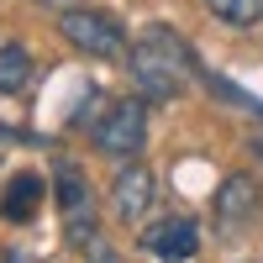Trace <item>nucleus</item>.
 I'll use <instances>...</instances> for the list:
<instances>
[{"mask_svg":"<svg viewBox=\"0 0 263 263\" xmlns=\"http://www.w3.org/2000/svg\"><path fill=\"white\" fill-rule=\"evenodd\" d=\"M195 69V53L184 37H174L168 27H147L137 42H132V79H137L142 100H174L184 95Z\"/></svg>","mask_w":263,"mask_h":263,"instance_id":"f257e3e1","label":"nucleus"},{"mask_svg":"<svg viewBox=\"0 0 263 263\" xmlns=\"http://www.w3.org/2000/svg\"><path fill=\"white\" fill-rule=\"evenodd\" d=\"M58 32L74 42L79 53H90V58H105V63H116L126 58V32H121V21L111 11H100V6H69L58 16Z\"/></svg>","mask_w":263,"mask_h":263,"instance_id":"f03ea898","label":"nucleus"},{"mask_svg":"<svg viewBox=\"0 0 263 263\" xmlns=\"http://www.w3.org/2000/svg\"><path fill=\"white\" fill-rule=\"evenodd\" d=\"M147 142V105L137 95L116 100L111 111L95 121V147L111 153V158H137V147Z\"/></svg>","mask_w":263,"mask_h":263,"instance_id":"7ed1b4c3","label":"nucleus"},{"mask_svg":"<svg viewBox=\"0 0 263 263\" xmlns=\"http://www.w3.org/2000/svg\"><path fill=\"white\" fill-rule=\"evenodd\" d=\"M53 190H58V211H63V227H69V242L90 248L95 242V195H90V184H84L79 163L63 158L53 168Z\"/></svg>","mask_w":263,"mask_h":263,"instance_id":"20e7f679","label":"nucleus"},{"mask_svg":"<svg viewBox=\"0 0 263 263\" xmlns=\"http://www.w3.org/2000/svg\"><path fill=\"white\" fill-rule=\"evenodd\" d=\"M263 205V190L253 174H227L221 190H216V227H221V237H237Z\"/></svg>","mask_w":263,"mask_h":263,"instance_id":"39448f33","label":"nucleus"},{"mask_svg":"<svg viewBox=\"0 0 263 263\" xmlns=\"http://www.w3.org/2000/svg\"><path fill=\"white\" fill-rule=\"evenodd\" d=\"M142 248L158 263H190L200 253V227H195L190 216H163V221H153L142 232Z\"/></svg>","mask_w":263,"mask_h":263,"instance_id":"423d86ee","label":"nucleus"},{"mask_svg":"<svg viewBox=\"0 0 263 263\" xmlns=\"http://www.w3.org/2000/svg\"><path fill=\"white\" fill-rule=\"evenodd\" d=\"M147 205H153V174L142 163H126L111 179V211H116V221H126V227L142 221Z\"/></svg>","mask_w":263,"mask_h":263,"instance_id":"0eeeda50","label":"nucleus"},{"mask_svg":"<svg viewBox=\"0 0 263 263\" xmlns=\"http://www.w3.org/2000/svg\"><path fill=\"white\" fill-rule=\"evenodd\" d=\"M42 195H48V184H42V174H32V168H21V174H11V184H6V195H0V211H6V221H32L37 216V205H42Z\"/></svg>","mask_w":263,"mask_h":263,"instance_id":"6e6552de","label":"nucleus"},{"mask_svg":"<svg viewBox=\"0 0 263 263\" xmlns=\"http://www.w3.org/2000/svg\"><path fill=\"white\" fill-rule=\"evenodd\" d=\"M27 79H32V53L21 48V42H6V48H0V95L27 90Z\"/></svg>","mask_w":263,"mask_h":263,"instance_id":"1a4fd4ad","label":"nucleus"},{"mask_svg":"<svg viewBox=\"0 0 263 263\" xmlns=\"http://www.w3.org/2000/svg\"><path fill=\"white\" fill-rule=\"evenodd\" d=\"M216 21H227V27H253L263 21V0H205Z\"/></svg>","mask_w":263,"mask_h":263,"instance_id":"9d476101","label":"nucleus"},{"mask_svg":"<svg viewBox=\"0 0 263 263\" xmlns=\"http://www.w3.org/2000/svg\"><path fill=\"white\" fill-rule=\"evenodd\" d=\"M90 263H121L116 248H105V242H90Z\"/></svg>","mask_w":263,"mask_h":263,"instance_id":"9b49d317","label":"nucleus"},{"mask_svg":"<svg viewBox=\"0 0 263 263\" xmlns=\"http://www.w3.org/2000/svg\"><path fill=\"white\" fill-rule=\"evenodd\" d=\"M253 153H258V158H263V137H253Z\"/></svg>","mask_w":263,"mask_h":263,"instance_id":"f8f14e48","label":"nucleus"}]
</instances>
